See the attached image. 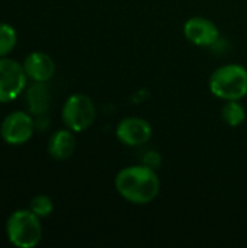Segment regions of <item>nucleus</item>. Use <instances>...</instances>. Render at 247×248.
I'll return each instance as SVG.
<instances>
[{"label":"nucleus","mask_w":247,"mask_h":248,"mask_svg":"<svg viewBox=\"0 0 247 248\" xmlns=\"http://www.w3.org/2000/svg\"><path fill=\"white\" fill-rule=\"evenodd\" d=\"M63 122L73 132H83L92 126L96 118V108L93 100L82 93L71 94L61 112Z\"/></svg>","instance_id":"obj_4"},{"label":"nucleus","mask_w":247,"mask_h":248,"mask_svg":"<svg viewBox=\"0 0 247 248\" xmlns=\"http://www.w3.org/2000/svg\"><path fill=\"white\" fill-rule=\"evenodd\" d=\"M74 150H76V138L70 129L57 131L49 138L48 153L54 160H58V161L67 160L73 155Z\"/></svg>","instance_id":"obj_10"},{"label":"nucleus","mask_w":247,"mask_h":248,"mask_svg":"<svg viewBox=\"0 0 247 248\" xmlns=\"http://www.w3.org/2000/svg\"><path fill=\"white\" fill-rule=\"evenodd\" d=\"M116 138L128 147H140L147 144L153 135L151 125L138 116H128L116 125Z\"/></svg>","instance_id":"obj_7"},{"label":"nucleus","mask_w":247,"mask_h":248,"mask_svg":"<svg viewBox=\"0 0 247 248\" xmlns=\"http://www.w3.org/2000/svg\"><path fill=\"white\" fill-rule=\"evenodd\" d=\"M143 164L156 170V169L160 167V164H162V155H160L157 151L150 150V151H147V153L144 154V157H143Z\"/></svg>","instance_id":"obj_15"},{"label":"nucleus","mask_w":247,"mask_h":248,"mask_svg":"<svg viewBox=\"0 0 247 248\" xmlns=\"http://www.w3.org/2000/svg\"><path fill=\"white\" fill-rule=\"evenodd\" d=\"M23 65L15 60L0 58V103L15 100L26 86Z\"/></svg>","instance_id":"obj_5"},{"label":"nucleus","mask_w":247,"mask_h":248,"mask_svg":"<svg viewBox=\"0 0 247 248\" xmlns=\"http://www.w3.org/2000/svg\"><path fill=\"white\" fill-rule=\"evenodd\" d=\"M185 38L198 46H213L220 41V31L217 25L202 16H194L183 25Z\"/></svg>","instance_id":"obj_8"},{"label":"nucleus","mask_w":247,"mask_h":248,"mask_svg":"<svg viewBox=\"0 0 247 248\" xmlns=\"http://www.w3.org/2000/svg\"><path fill=\"white\" fill-rule=\"evenodd\" d=\"M23 70H25L26 76L29 78H32L33 81L45 83L54 76L55 64L49 55L39 52V51H35L25 58Z\"/></svg>","instance_id":"obj_9"},{"label":"nucleus","mask_w":247,"mask_h":248,"mask_svg":"<svg viewBox=\"0 0 247 248\" xmlns=\"http://www.w3.org/2000/svg\"><path fill=\"white\" fill-rule=\"evenodd\" d=\"M9 241L19 248H33L38 246L42 237V227L39 217L32 211H16L13 212L6 224Z\"/></svg>","instance_id":"obj_3"},{"label":"nucleus","mask_w":247,"mask_h":248,"mask_svg":"<svg viewBox=\"0 0 247 248\" xmlns=\"http://www.w3.org/2000/svg\"><path fill=\"white\" fill-rule=\"evenodd\" d=\"M221 116L224 122L230 126H239L245 122L246 119V110L240 100H227L226 105L223 106Z\"/></svg>","instance_id":"obj_12"},{"label":"nucleus","mask_w":247,"mask_h":248,"mask_svg":"<svg viewBox=\"0 0 247 248\" xmlns=\"http://www.w3.org/2000/svg\"><path fill=\"white\" fill-rule=\"evenodd\" d=\"M116 192L130 203L147 205L153 202L160 192V180L154 169L141 166L125 167L115 177Z\"/></svg>","instance_id":"obj_1"},{"label":"nucleus","mask_w":247,"mask_h":248,"mask_svg":"<svg viewBox=\"0 0 247 248\" xmlns=\"http://www.w3.org/2000/svg\"><path fill=\"white\" fill-rule=\"evenodd\" d=\"M31 211L36 217H39V218H47L54 211V203H52V201H51L49 196H47V195H38L31 202Z\"/></svg>","instance_id":"obj_14"},{"label":"nucleus","mask_w":247,"mask_h":248,"mask_svg":"<svg viewBox=\"0 0 247 248\" xmlns=\"http://www.w3.org/2000/svg\"><path fill=\"white\" fill-rule=\"evenodd\" d=\"M35 122L25 112L10 113L1 124V138L10 145H20L31 140Z\"/></svg>","instance_id":"obj_6"},{"label":"nucleus","mask_w":247,"mask_h":248,"mask_svg":"<svg viewBox=\"0 0 247 248\" xmlns=\"http://www.w3.org/2000/svg\"><path fill=\"white\" fill-rule=\"evenodd\" d=\"M26 105L33 115H44L49 106V90L44 83L35 81L26 92Z\"/></svg>","instance_id":"obj_11"},{"label":"nucleus","mask_w":247,"mask_h":248,"mask_svg":"<svg viewBox=\"0 0 247 248\" xmlns=\"http://www.w3.org/2000/svg\"><path fill=\"white\" fill-rule=\"evenodd\" d=\"M211 93L223 100H242L247 96V68L240 64H227L217 68L210 77Z\"/></svg>","instance_id":"obj_2"},{"label":"nucleus","mask_w":247,"mask_h":248,"mask_svg":"<svg viewBox=\"0 0 247 248\" xmlns=\"http://www.w3.org/2000/svg\"><path fill=\"white\" fill-rule=\"evenodd\" d=\"M17 41L16 31L9 23H0V58L6 57L15 48Z\"/></svg>","instance_id":"obj_13"}]
</instances>
